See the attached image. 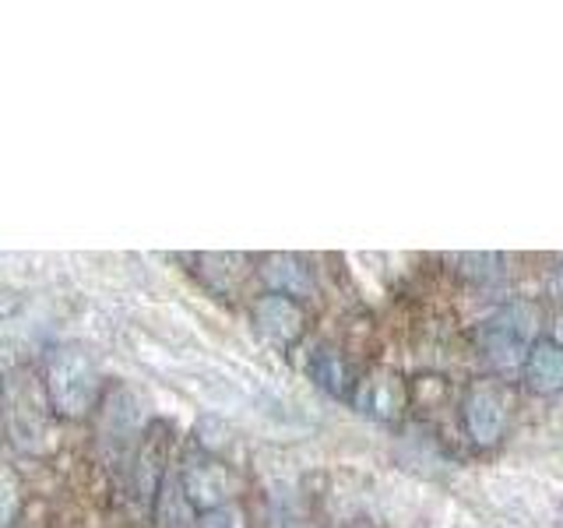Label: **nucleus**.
<instances>
[{"instance_id":"11","label":"nucleus","mask_w":563,"mask_h":528,"mask_svg":"<svg viewBox=\"0 0 563 528\" xmlns=\"http://www.w3.org/2000/svg\"><path fill=\"white\" fill-rule=\"evenodd\" d=\"M198 528H243V515L233 507H216V510H205V515L198 518Z\"/></svg>"},{"instance_id":"12","label":"nucleus","mask_w":563,"mask_h":528,"mask_svg":"<svg viewBox=\"0 0 563 528\" xmlns=\"http://www.w3.org/2000/svg\"><path fill=\"white\" fill-rule=\"evenodd\" d=\"M4 486H8V507H4V521H11V518H14V480H11V475L4 480Z\"/></svg>"},{"instance_id":"5","label":"nucleus","mask_w":563,"mask_h":528,"mask_svg":"<svg viewBox=\"0 0 563 528\" xmlns=\"http://www.w3.org/2000/svg\"><path fill=\"white\" fill-rule=\"evenodd\" d=\"M180 486L187 493L190 507H198L205 515V510L225 507L236 483H233V475H229V469L216 462V458H187V465L180 472Z\"/></svg>"},{"instance_id":"10","label":"nucleus","mask_w":563,"mask_h":528,"mask_svg":"<svg viewBox=\"0 0 563 528\" xmlns=\"http://www.w3.org/2000/svg\"><path fill=\"white\" fill-rule=\"evenodd\" d=\"M307 370H310V377L317 381V387H324L328 395L345 398V402H352V395H356L360 381L352 377L349 363L334 349H317L310 356V363H307Z\"/></svg>"},{"instance_id":"9","label":"nucleus","mask_w":563,"mask_h":528,"mask_svg":"<svg viewBox=\"0 0 563 528\" xmlns=\"http://www.w3.org/2000/svg\"><path fill=\"white\" fill-rule=\"evenodd\" d=\"M264 282L272 286V293L292 296V299H307L313 293V275L299 257L292 254H272L264 261Z\"/></svg>"},{"instance_id":"13","label":"nucleus","mask_w":563,"mask_h":528,"mask_svg":"<svg viewBox=\"0 0 563 528\" xmlns=\"http://www.w3.org/2000/svg\"><path fill=\"white\" fill-rule=\"evenodd\" d=\"M553 293L563 299V268H560V272H556V278H553Z\"/></svg>"},{"instance_id":"4","label":"nucleus","mask_w":563,"mask_h":528,"mask_svg":"<svg viewBox=\"0 0 563 528\" xmlns=\"http://www.w3.org/2000/svg\"><path fill=\"white\" fill-rule=\"evenodd\" d=\"M356 413L377 422H395L401 419L405 405H409V392H405V381L395 370H374V374L360 377L356 395H352Z\"/></svg>"},{"instance_id":"1","label":"nucleus","mask_w":563,"mask_h":528,"mask_svg":"<svg viewBox=\"0 0 563 528\" xmlns=\"http://www.w3.org/2000/svg\"><path fill=\"white\" fill-rule=\"evenodd\" d=\"M542 314L532 299H507L479 324V349L489 366L525 370V360L539 345Z\"/></svg>"},{"instance_id":"8","label":"nucleus","mask_w":563,"mask_h":528,"mask_svg":"<svg viewBox=\"0 0 563 528\" xmlns=\"http://www.w3.org/2000/svg\"><path fill=\"white\" fill-rule=\"evenodd\" d=\"M525 384L536 395H560L563 392V342L539 339L532 356L525 360Z\"/></svg>"},{"instance_id":"7","label":"nucleus","mask_w":563,"mask_h":528,"mask_svg":"<svg viewBox=\"0 0 563 528\" xmlns=\"http://www.w3.org/2000/svg\"><path fill=\"white\" fill-rule=\"evenodd\" d=\"M141 427H145V413H141V402L120 387L117 395H110L106 402V413H102V440L113 444V451L131 448L134 440L141 437Z\"/></svg>"},{"instance_id":"2","label":"nucleus","mask_w":563,"mask_h":528,"mask_svg":"<svg viewBox=\"0 0 563 528\" xmlns=\"http://www.w3.org/2000/svg\"><path fill=\"white\" fill-rule=\"evenodd\" d=\"M46 395L49 405L67 419H78L99 398V370L81 345L53 349L46 363Z\"/></svg>"},{"instance_id":"3","label":"nucleus","mask_w":563,"mask_h":528,"mask_svg":"<svg viewBox=\"0 0 563 528\" xmlns=\"http://www.w3.org/2000/svg\"><path fill=\"white\" fill-rule=\"evenodd\" d=\"M462 419H465L472 444H479V448L500 444V437L507 430V392L493 381L472 384L462 405Z\"/></svg>"},{"instance_id":"6","label":"nucleus","mask_w":563,"mask_h":528,"mask_svg":"<svg viewBox=\"0 0 563 528\" xmlns=\"http://www.w3.org/2000/svg\"><path fill=\"white\" fill-rule=\"evenodd\" d=\"M254 328L261 331V339H268L272 345L289 349L292 342H299V334L307 328L303 304L282 293L261 296L254 304Z\"/></svg>"}]
</instances>
